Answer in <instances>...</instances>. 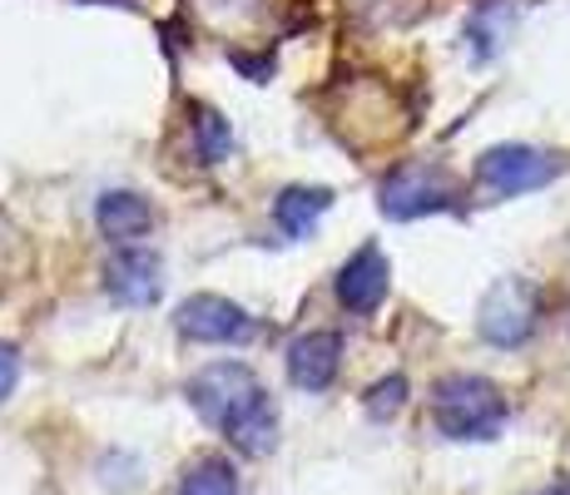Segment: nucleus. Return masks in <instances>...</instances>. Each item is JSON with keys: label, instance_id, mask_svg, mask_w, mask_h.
Masks as SVG:
<instances>
[{"label": "nucleus", "instance_id": "f257e3e1", "mask_svg": "<svg viewBox=\"0 0 570 495\" xmlns=\"http://www.w3.org/2000/svg\"><path fill=\"white\" fill-rule=\"evenodd\" d=\"M189 402L208 426H218L248 456H263V451H273V442H278L273 396L263 392L254 367H244V362H214V367H204L189 382Z\"/></svg>", "mask_w": 570, "mask_h": 495}, {"label": "nucleus", "instance_id": "f03ea898", "mask_svg": "<svg viewBox=\"0 0 570 495\" xmlns=\"http://www.w3.org/2000/svg\"><path fill=\"white\" fill-rule=\"evenodd\" d=\"M432 422L452 442H491L507 426V396L476 372H452L432 387Z\"/></svg>", "mask_w": 570, "mask_h": 495}, {"label": "nucleus", "instance_id": "7ed1b4c3", "mask_svg": "<svg viewBox=\"0 0 570 495\" xmlns=\"http://www.w3.org/2000/svg\"><path fill=\"white\" fill-rule=\"evenodd\" d=\"M535 323H541V293H535L531 278H501L476 307V333L487 337L491 347L531 343Z\"/></svg>", "mask_w": 570, "mask_h": 495}, {"label": "nucleus", "instance_id": "20e7f679", "mask_svg": "<svg viewBox=\"0 0 570 495\" xmlns=\"http://www.w3.org/2000/svg\"><path fill=\"white\" fill-rule=\"evenodd\" d=\"M556 174H561V164L535 145H497L476 159V184L497 198H521L531 189H546Z\"/></svg>", "mask_w": 570, "mask_h": 495}, {"label": "nucleus", "instance_id": "39448f33", "mask_svg": "<svg viewBox=\"0 0 570 495\" xmlns=\"http://www.w3.org/2000/svg\"><path fill=\"white\" fill-rule=\"evenodd\" d=\"M382 214L397 218V224H412V218H426V214H442V208L456 204V189L446 184L442 169H426V164H407V169L387 174L382 179V194H377Z\"/></svg>", "mask_w": 570, "mask_h": 495}, {"label": "nucleus", "instance_id": "423d86ee", "mask_svg": "<svg viewBox=\"0 0 570 495\" xmlns=\"http://www.w3.org/2000/svg\"><path fill=\"white\" fill-rule=\"evenodd\" d=\"M179 333L204 347H228V343H248L254 337V317L238 303H228V297L199 293L179 307Z\"/></svg>", "mask_w": 570, "mask_h": 495}, {"label": "nucleus", "instance_id": "0eeeda50", "mask_svg": "<svg viewBox=\"0 0 570 495\" xmlns=\"http://www.w3.org/2000/svg\"><path fill=\"white\" fill-rule=\"evenodd\" d=\"M387 288H392V263H387V253H382L377 244H363L353 258L343 263V268H337V303H343L347 313H357V317L377 313Z\"/></svg>", "mask_w": 570, "mask_h": 495}, {"label": "nucleus", "instance_id": "6e6552de", "mask_svg": "<svg viewBox=\"0 0 570 495\" xmlns=\"http://www.w3.org/2000/svg\"><path fill=\"white\" fill-rule=\"evenodd\" d=\"M105 293L125 307H149L164 293V263L149 248H119L105 268Z\"/></svg>", "mask_w": 570, "mask_h": 495}, {"label": "nucleus", "instance_id": "1a4fd4ad", "mask_svg": "<svg viewBox=\"0 0 570 495\" xmlns=\"http://www.w3.org/2000/svg\"><path fill=\"white\" fill-rule=\"evenodd\" d=\"M343 367V337L337 333H308L288 347V382L303 392H327Z\"/></svg>", "mask_w": 570, "mask_h": 495}, {"label": "nucleus", "instance_id": "9d476101", "mask_svg": "<svg viewBox=\"0 0 570 495\" xmlns=\"http://www.w3.org/2000/svg\"><path fill=\"white\" fill-rule=\"evenodd\" d=\"M95 224H100V234L109 244L135 248L139 238L155 228V208L129 189H109V194H100V204H95Z\"/></svg>", "mask_w": 570, "mask_h": 495}, {"label": "nucleus", "instance_id": "9b49d317", "mask_svg": "<svg viewBox=\"0 0 570 495\" xmlns=\"http://www.w3.org/2000/svg\"><path fill=\"white\" fill-rule=\"evenodd\" d=\"M333 208V194L327 189H308V184H293V189H283L273 198V218H278V228L288 238H308L313 224Z\"/></svg>", "mask_w": 570, "mask_h": 495}, {"label": "nucleus", "instance_id": "f8f14e48", "mask_svg": "<svg viewBox=\"0 0 570 495\" xmlns=\"http://www.w3.org/2000/svg\"><path fill=\"white\" fill-rule=\"evenodd\" d=\"M179 495H244V486H238V471L224 456H204L184 471Z\"/></svg>", "mask_w": 570, "mask_h": 495}, {"label": "nucleus", "instance_id": "ddd939ff", "mask_svg": "<svg viewBox=\"0 0 570 495\" xmlns=\"http://www.w3.org/2000/svg\"><path fill=\"white\" fill-rule=\"evenodd\" d=\"M194 149H199L204 164H218L228 149H234V129H228V119L218 115V109L194 105Z\"/></svg>", "mask_w": 570, "mask_h": 495}, {"label": "nucleus", "instance_id": "4468645a", "mask_svg": "<svg viewBox=\"0 0 570 495\" xmlns=\"http://www.w3.org/2000/svg\"><path fill=\"white\" fill-rule=\"evenodd\" d=\"M402 402H407V377H397V372L367 387V416H372V422H387V416H397Z\"/></svg>", "mask_w": 570, "mask_h": 495}, {"label": "nucleus", "instance_id": "2eb2a0df", "mask_svg": "<svg viewBox=\"0 0 570 495\" xmlns=\"http://www.w3.org/2000/svg\"><path fill=\"white\" fill-rule=\"evenodd\" d=\"M16 382H20V352L10 343H0V402L16 392Z\"/></svg>", "mask_w": 570, "mask_h": 495}, {"label": "nucleus", "instance_id": "dca6fc26", "mask_svg": "<svg viewBox=\"0 0 570 495\" xmlns=\"http://www.w3.org/2000/svg\"><path fill=\"white\" fill-rule=\"evenodd\" d=\"M541 495H570V491H561V486H551V491H541Z\"/></svg>", "mask_w": 570, "mask_h": 495}]
</instances>
